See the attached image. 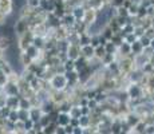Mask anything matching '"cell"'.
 <instances>
[{
	"mask_svg": "<svg viewBox=\"0 0 154 134\" xmlns=\"http://www.w3.org/2000/svg\"><path fill=\"white\" fill-rule=\"evenodd\" d=\"M127 95H129V99L137 101V99H142V98H147L145 94L143 86L141 83H134V82H129L127 83V87L125 89Z\"/></svg>",
	"mask_w": 154,
	"mask_h": 134,
	"instance_id": "cell-1",
	"label": "cell"
},
{
	"mask_svg": "<svg viewBox=\"0 0 154 134\" xmlns=\"http://www.w3.org/2000/svg\"><path fill=\"white\" fill-rule=\"evenodd\" d=\"M48 83L52 90L60 91V90H66L67 85H69V80L66 79L64 74H55V75H52L51 78H50Z\"/></svg>",
	"mask_w": 154,
	"mask_h": 134,
	"instance_id": "cell-2",
	"label": "cell"
},
{
	"mask_svg": "<svg viewBox=\"0 0 154 134\" xmlns=\"http://www.w3.org/2000/svg\"><path fill=\"white\" fill-rule=\"evenodd\" d=\"M97 15H98V11L95 8H91V7H86L85 11V16L82 19V22L86 23L87 26H90L91 23H94L97 20Z\"/></svg>",
	"mask_w": 154,
	"mask_h": 134,
	"instance_id": "cell-3",
	"label": "cell"
},
{
	"mask_svg": "<svg viewBox=\"0 0 154 134\" xmlns=\"http://www.w3.org/2000/svg\"><path fill=\"white\" fill-rule=\"evenodd\" d=\"M60 22H62V26H64V27H67V28L72 30V26L75 24L76 19H75V16H74L71 12H67V14L63 15V17L60 19Z\"/></svg>",
	"mask_w": 154,
	"mask_h": 134,
	"instance_id": "cell-4",
	"label": "cell"
},
{
	"mask_svg": "<svg viewBox=\"0 0 154 134\" xmlns=\"http://www.w3.org/2000/svg\"><path fill=\"white\" fill-rule=\"evenodd\" d=\"M66 54H67V58L75 61V59L81 55V47H79L78 44H69V48H67Z\"/></svg>",
	"mask_w": 154,
	"mask_h": 134,
	"instance_id": "cell-5",
	"label": "cell"
},
{
	"mask_svg": "<svg viewBox=\"0 0 154 134\" xmlns=\"http://www.w3.org/2000/svg\"><path fill=\"white\" fill-rule=\"evenodd\" d=\"M27 28H28V20L27 19H20L19 22H16V24H15V32H16L17 35H20V36L27 31Z\"/></svg>",
	"mask_w": 154,
	"mask_h": 134,
	"instance_id": "cell-6",
	"label": "cell"
},
{
	"mask_svg": "<svg viewBox=\"0 0 154 134\" xmlns=\"http://www.w3.org/2000/svg\"><path fill=\"white\" fill-rule=\"evenodd\" d=\"M85 11H86V7L83 4H76L72 7V11H71V14L75 16L76 20H82L85 16Z\"/></svg>",
	"mask_w": 154,
	"mask_h": 134,
	"instance_id": "cell-7",
	"label": "cell"
},
{
	"mask_svg": "<svg viewBox=\"0 0 154 134\" xmlns=\"http://www.w3.org/2000/svg\"><path fill=\"white\" fill-rule=\"evenodd\" d=\"M81 55H83L86 59L94 58V47L91 44H86V46L81 47Z\"/></svg>",
	"mask_w": 154,
	"mask_h": 134,
	"instance_id": "cell-8",
	"label": "cell"
},
{
	"mask_svg": "<svg viewBox=\"0 0 154 134\" xmlns=\"http://www.w3.org/2000/svg\"><path fill=\"white\" fill-rule=\"evenodd\" d=\"M74 64H75V70L76 71H81L82 68H85L88 64V59H86L83 55H79L78 58L74 61Z\"/></svg>",
	"mask_w": 154,
	"mask_h": 134,
	"instance_id": "cell-9",
	"label": "cell"
},
{
	"mask_svg": "<svg viewBox=\"0 0 154 134\" xmlns=\"http://www.w3.org/2000/svg\"><path fill=\"white\" fill-rule=\"evenodd\" d=\"M70 114L69 113H60L59 111L58 118H56V125H60V126H66L67 123H70Z\"/></svg>",
	"mask_w": 154,
	"mask_h": 134,
	"instance_id": "cell-10",
	"label": "cell"
},
{
	"mask_svg": "<svg viewBox=\"0 0 154 134\" xmlns=\"http://www.w3.org/2000/svg\"><path fill=\"white\" fill-rule=\"evenodd\" d=\"M42 114L43 113H42V110H40V106H38V107L32 106L31 109H29V120H32L34 122L39 121V118H40V115Z\"/></svg>",
	"mask_w": 154,
	"mask_h": 134,
	"instance_id": "cell-11",
	"label": "cell"
},
{
	"mask_svg": "<svg viewBox=\"0 0 154 134\" xmlns=\"http://www.w3.org/2000/svg\"><path fill=\"white\" fill-rule=\"evenodd\" d=\"M145 127H146V122L143 120H141L135 126L131 127V133H137V134H145Z\"/></svg>",
	"mask_w": 154,
	"mask_h": 134,
	"instance_id": "cell-12",
	"label": "cell"
},
{
	"mask_svg": "<svg viewBox=\"0 0 154 134\" xmlns=\"http://www.w3.org/2000/svg\"><path fill=\"white\" fill-rule=\"evenodd\" d=\"M130 48H131V54L133 55H135V54H141L142 51H143V47H142L141 42L140 40H134L131 44H130Z\"/></svg>",
	"mask_w": 154,
	"mask_h": 134,
	"instance_id": "cell-13",
	"label": "cell"
},
{
	"mask_svg": "<svg viewBox=\"0 0 154 134\" xmlns=\"http://www.w3.org/2000/svg\"><path fill=\"white\" fill-rule=\"evenodd\" d=\"M90 40H91V35H88L87 32H82L79 34V47L82 46H86V44H90Z\"/></svg>",
	"mask_w": 154,
	"mask_h": 134,
	"instance_id": "cell-14",
	"label": "cell"
},
{
	"mask_svg": "<svg viewBox=\"0 0 154 134\" xmlns=\"http://www.w3.org/2000/svg\"><path fill=\"white\" fill-rule=\"evenodd\" d=\"M90 125H91L90 115H81V117H79V126H81L82 129H87Z\"/></svg>",
	"mask_w": 154,
	"mask_h": 134,
	"instance_id": "cell-15",
	"label": "cell"
},
{
	"mask_svg": "<svg viewBox=\"0 0 154 134\" xmlns=\"http://www.w3.org/2000/svg\"><path fill=\"white\" fill-rule=\"evenodd\" d=\"M69 114H70L71 118H79L81 117V106L79 105H71Z\"/></svg>",
	"mask_w": 154,
	"mask_h": 134,
	"instance_id": "cell-16",
	"label": "cell"
},
{
	"mask_svg": "<svg viewBox=\"0 0 154 134\" xmlns=\"http://www.w3.org/2000/svg\"><path fill=\"white\" fill-rule=\"evenodd\" d=\"M105 54H106V50H105V46H97V47H94V58H97V59H102L103 56H105Z\"/></svg>",
	"mask_w": 154,
	"mask_h": 134,
	"instance_id": "cell-17",
	"label": "cell"
},
{
	"mask_svg": "<svg viewBox=\"0 0 154 134\" xmlns=\"http://www.w3.org/2000/svg\"><path fill=\"white\" fill-rule=\"evenodd\" d=\"M55 127H56V122H50L47 126H44L42 129V133H46V134H54L55 133Z\"/></svg>",
	"mask_w": 154,
	"mask_h": 134,
	"instance_id": "cell-18",
	"label": "cell"
},
{
	"mask_svg": "<svg viewBox=\"0 0 154 134\" xmlns=\"http://www.w3.org/2000/svg\"><path fill=\"white\" fill-rule=\"evenodd\" d=\"M112 34H114V32H112V30H111L109 26H105V27L102 28V31H100V35H102V36H105L107 40L111 39Z\"/></svg>",
	"mask_w": 154,
	"mask_h": 134,
	"instance_id": "cell-19",
	"label": "cell"
},
{
	"mask_svg": "<svg viewBox=\"0 0 154 134\" xmlns=\"http://www.w3.org/2000/svg\"><path fill=\"white\" fill-rule=\"evenodd\" d=\"M39 122L40 125H42V127H44V126H47V125L51 122V118H50V114H46V113H43L42 115H40V118H39Z\"/></svg>",
	"mask_w": 154,
	"mask_h": 134,
	"instance_id": "cell-20",
	"label": "cell"
},
{
	"mask_svg": "<svg viewBox=\"0 0 154 134\" xmlns=\"http://www.w3.org/2000/svg\"><path fill=\"white\" fill-rule=\"evenodd\" d=\"M141 70H142V73H143V74H146V75H150V74L154 73V64H152V63L149 62V63L145 64V66L142 67Z\"/></svg>",
	"mask_w": 154,
	"mask_h": 134,
	"instance_id": "cell-21",
	"label": "cell"
},
{
	"mask_svg": "<svg viewBox=\"0 0 154 134\" xmlns=\"http://www.w3.org/2000/svg\"><path fill=\"white\" fill-rule=\"evenodd\" d=\"M147 16V11H146V7L143 5H138V11H137V17L138 19H143V17Z\"/></svg>",
	"mask_w": 154,
	"mask_h": 134,
	"instance_id": "cell-22",
	"label": "cell"
},
{
	"mask_svg": "<svg viewBox=\"0 0 154 134\" xmlns=\"http://www.w3.org/2000/svg\"><path fill=\"white\" fill-rule=\"evenodd\" d=\"M115 8H117V15H118V16L129 17V11H127L126 7H123V5H119V7H115Z\"/></svg>",
	"mask_w": 154,
	"mask_h": 134,
	"instance_id": "cell-23",
	"label": "cell"
},
{
	"mask_svg": "<svg viewBox=\"0 0 154 134\" xmlns=\"http://www.w3.org/2000/svg\"><path fill=\"white\" fill-rule=\"evenodd\" d=\"M105 50H106V52H110V54H114V52H117V46H115L112 42L109 40L107 43L105 44Z\"/></svg>",
	"mask_w": 154,
	"mask_h": 134,
	"instance_id": "cell-24",
	"label": "cell"
},
{
	"mask_svg": "<svg viewBox=\"0 0 154 134\" xmlns=\"http://www.w3.org/2000/svg\"><path fill=\"white\" fill-rule=\"evenodd\" d=\"M63 66H64V70H66V71H69V70H74V68H75V64H74V59L67 58L66 61L63 62Z\"/></svg>",
	"mask_w": 154,
	"mask_h": 134,
	"instance_id": "cell-25",
	"label": "cell"
},
{
	"mask_svg": "<svg viewBox=\"0 0 154 134\" xmlns=\"http://www.w3.org/2000/svg\"><path fill=\"white\" fill-rule=\"evenodd\" d=\"M110 42H112V43H114L115 46L118 47V46H119V44H121V43H122V42H123V38L121 36V35H119V34H118V32H117V34H112V36H111Z\"/></svg>",
	"mask_w": 154,
	"mask_h": 134,
	"instance_id": "cell-26",
	"label": "cell"
},
{
	"mask_svg": "<svg viewBox=\"0 0 154 134\" xmlns=\"http://www.w3.org/2000/svg\"><path fill=\"white\" fill-rule=\"evenodd\" d=\"M137 39H138V38L134 35V32H129V34H125V35H123V40L127 42L129 44H131L133 42L137 40Z\"/></svg>",
	"mask_w": 154,
	"mask_h": 134,
	"instance_id": "cell-27",
	"label": "cell"
},
{
	"mask_svg": "<svg viewBox=\"0 0 154 134\" xmlns=\"http://www.w3.org/2000/svg\"><path fill=\"white\" fill-rule=\"evenodd\" d=\"M133 32H134V35H135L137 38H141L142 35L145 34V28H143V27H142L141 24H135V26H134V31H133Z\"/></svg>",
	"mask_w": 154,
	"mask_h": 134,
	"instance_id": "cell-28",
	"label": "cell"
},
{
	"mask_svg": "<svg viewBox=\"0 0 154 134\" xmlns=\"http://www.w3.org/2000/svg\"><path fill=\"white\" fill-rule=\"evenodd\" d=\"M138 40L141 42V44H142V47H143V48H145V47H149L150 46V38L146 36L145 34L142 35L141 38H138Z\"/></svg>",
	"mask_w": 154,
	"mask_h": 134,
	"instance_id": "cell-29",
	"label": "cell"
},
{
	"mask_svg": "<svg viewBox=\"0 0 154 134\" xmlns=\"http://www.w3.org/2000/svg\"><path fill=\"white\" fill-rule=\"evenodd\" d=\"M98 105H99V103L97 102V101L94 99V98H93V99H88V102H87V107L91 110V111H94V110H95L97 107H98Z\"/></svg>",
	"mask_w": 154,
	"mask_h": 134,
	"instance_id": "cell-30",
	"label": "cell"
},
{
	"mask_svg": "<svg viewBox=\"0 0 154 134\" xmlns=\"http://www.w3.org/2000/svg\"><path fill=\"white\" fill-rule=\"evenodd\" d=\"M145 134H154V123H146Z\"/></svg>",
	"mask_w": 154,
	"mask_h": 134,
	"instance_id": "cell-31",
	"label": "cell"
},
{
	"mask_svg": "<svg viewBox=\"0 0 154 134\" xmlns=\"http://www.w3.org/2000/svg\"><path fill=\"white\" fill-rule=\"evenodd\" d=\"M27 5L31 7V8L39 7V0H27Z\"/></svg>",
	"mask_w": 154,
	"mask_h": 134,
	"instance_id": "cell-32",
	"label": "cell"
},
{
	"mask_svg": "<svg viewBox=\"0 0 154 134\" xmlns=\"http://www.w3.org/2000/svg\"><path fill=\"white\" fill-rule=\"evenodd\" d=\"M91 110L87 106H81V115H90Z\"/></svg>",
	"mask_w": 154,
	"mask_h": 134,
	"instance_id": "cell-33",
	"label": "cell"
},
{
	"mask_svg": "<svg viewBox=\"0 0 154 134\" xmlns=\"http://www.w3.org/2000/svg\"><path fill=\"white\" fill-rule=\"evenodd\" d=\"M123 0H110V5L112 7H119V5H122Z\"/></svg>",
	"mask_w": 154,
	"mask_h": 134,
	"instance_id": "cell-34",
	"label": "cell"
},
{
	"mask_svg": "<svg viewBox=\"0 0 154 134\" xmlns=\"http://www.w3.org/2000/svg\"><path fill=\"white\" fill-rule=\"evenodd\" d=\"M72 134H83V129L78 125V126L72 127Z\"/></svg>",
	"mask_w": 154,
	"mask_h": 134,
	"instance_id": "cell-35",
	"label": "cell"
},
{
	"mask_svg": "<svg viewBox=\"0 0 154 134\" xmlns=\"http://www.w3.org/2000/svg\"><path fill=\"white\" fill-rule=\"evenodd\" d=\"M98 40H99V44H100V46H105V44L109 42V40L106 39L105 36H102V35H100V34H98Z\"/></svg>",
	"mask_w": 154,
	"mask_h": 134,
	"instance_id": "cell-36",
	"label": "cell"
},
{
	"mask_svg": "<svg viewBox=\"0 0 154 134\" xmlns=\"http://www.w3.org/2000/svg\"><path fill=\"white\" fill-rule=\"evenodd\" d=\"M70 125L72 127L78 126V125H79V118H70Z\"/></svg>",
	"mask_w": 154,
	"mask_h": 134,
	"instance_id": "cell-37",
	"label": "cell"
},
{
	"mask_svg": "<svg viewBox=\"0 0 154 134\" xmlns=\"http://www.w3.org/2000/svg\"><path fill=\"white\" fill-rule=\"evenodd\" d=\"M64 133L66 134H72V126H71L70 123H67L66 126H64Z\"/></svg>",
	"mask_w": 154,
	"mask_h": 134,
	"instance_id": "cell-38",
	"label": "cell"
},
{
	"mask_svg": "<svg viewBox=\"0 0 154 134\" xmlns=\"http://www.w3.org/2000/svg\"><path fill=\"white\" fill-rule=\"evenodd\" d=\"M150 47H152V48L154 50V38H152V39H150Z\"/></svg>",
	"mask_w": 154,
	"mask_h": 134,
	"instance_id": "cell-39",
	"label": "cell"
},
{
	"mask_svg": "<svg viewBox=\"0 0 154 134\" xmlns=\"http://www.w3.org/2000/svg\"><path fill=\"white\" fill-rule=\"evenodd\" d=\"M152 56H153V58H154V51H153V55H152Z\"/></svg>",
	"mask_w": 154,
	"mask_h": 134,
	"instance_id": "cell-40",
	"label": "cell"
}]
</instances>
